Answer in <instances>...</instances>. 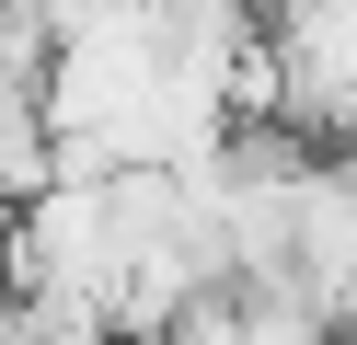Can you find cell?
<instances>
[{"label":"cell","mask_w":357,"mask_h":345,"mask_svg":"<svg viewBox=\"0 0 357 345\" xmlns=\"http://www.w3.org/2000/svg\"><path fill=\"white\" fill-rule=\"evenodd\" d=\"M288 127L311 150H357V0H265Z\"/></svg>","instance_id":"6da1fadb"},{"label":"cell","mask_w":357,"mask_h":345,"mask_svg":"<svg viewBox=\"0 0 357 345\" xmlns=\"http://www.w3.org/2000/svg\"><path fill=\"white\" fill-rule=\"evenodd\" d=\"M12 288H24V207L0 196V299H12Z\"/></svg>","instance_id":"7a4b0ae2"}]
</instances>
